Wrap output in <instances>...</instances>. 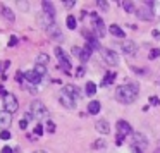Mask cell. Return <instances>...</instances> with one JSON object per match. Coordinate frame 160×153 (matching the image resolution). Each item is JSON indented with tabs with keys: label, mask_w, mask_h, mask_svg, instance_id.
Returning a JSON list of instances; mask_svg holds the SVG:
<instances>
[{
	"label": "cell",
	"mask_w": 160,
	"mask_h": 153,
	"mask_svg": "<svg viewBox=\"0 0 160 153\" xmlns=\"http://www.w3.org/2000/svg\"><path fill=\"white\" fill-rule=\"evenodd\" d=\"M138 93H139L138 84H134V83H131V84H121V86H117L115 98H117L119 103L129 105V103H134V101H136Z\"/></svg>",
	"instance_id": "obj_1"
},
{
	"label": "cell",
	"mask_w": 160,
	"mask_h": 153,
	"mask_svg": "<svg viewBox=\"0 0 160 153\" xmlns=\"http://www.w3.org/2000/svg\"><path fill=\"white\" fill-rule=\"evenodd\" d=\"M146 146H148V139L145 134L141 132H132V139H131V150L134 153H145Z\"/></svg>",
	"instance_id": "obj_2"
},
{
	"label": "cell",
	"mask_w": 160,
	"mask_h": 153,
	"mask_svg": "<svg viewBox=\"0 0 160 153\" xmlns=\"http://www.w3.org/2000/svg\"><path fill=\"white\" fill-rule=\"evenodd\" d=\"M31 114H33V119H48L50 117V112L45 105L42 103L40 100H35L31 101Z\"/></svg>",
	"instance_id": "obj_3"
},
{
	"label": "cell",
	"mask_w": 160,
	"mask_h": 153,
	"mask_svg": "<svg viewBox=\"0 0 160 153\" xmlns=\"http://www.w3.org/2000/svg\"><path fill=\"white\" fill-rule=\"evenodd\" d=\"M136 16L141 21H152V19H155V12L152 9V2H145L139 9H136Z\"/></svg>",
	"instance_id": "obj_4"
},
{
	"label": "cell",
	"mask_w": 160,
	"mask_h": 153,
	"mask_svg": "<svg viewBox=\"0 0 160 153\" xmlns=\"http://www.w3.org/2000/svg\"><path fill=\"white\" fill-rule=\"evenodd\" d=\"M100 55L102 59H103V62L107 64V66L114 67L119 64V55L114 52V50H108V48H100Z\"/></svg>",
	"instance_id": "obj_5"
},
{
	"label": "cell",
	"mask_w": 160,
	"mask_h": 153,
	"mask_svg": "<svg viewBox=\"0 0 160 153\" xmlns=\"http://www.w3.org/2000/svg\"><path fill=\"white\" fill-rule=\"evenodd\" d=\"M55 55H57V59H59V62H60V67L69 74L71 69H72V66H71V60H69V57H67V53L64 52L60 47H55Z\"/></svg>",
	"instance_id": "obj_6"
},
{
	"label": "cell",
	"mask_w": 160,
	"mask_h": 153,
	"mask_svg": "<svg viewBox=\"0 0 160 153\" xmlns=\"http://www.w3.org/2000/svg\"><path fill=\"white\" fill-rule=\"evenodd\" d=\"M4 107H5V112L9 114H16L19 108V101L14 95H5V100H4Z\"/></svg>",
	"instance_id": "obj_7"
},
{
	"label": "cell",
	"mask_w": 160,
	"mask_h": 153,
	"mask_svg": "<svg viewBox=\"0 0 160 153\" xmlns=\"http://www.w3.org/2000/svg\"><path fill=\"white\" fill-rule=\"evenodd\" d=\"M59 101H60V105H62V107L71 108V110H72V108L76 107V100H74V98L71 96V95L67 93V91H64V90L59 93Z\"/></svg>",
	"instance_id": "obj_8"
},
{
	"label": "cell",
	"mask_w": 160,
	"mask_h": 153,
	"mask_svg": "<svg viewBox=\"0 0 160 153\" xmlns=\"http://www.w3.org/2000/svg\"><path fill=\"white\" fill-rule=\"evenodd\" d=\"M91 21H93V28H95V33H97V36H105V33H107V28H105V24H103V19L98 17L97 14H91Z\"/></svg>",
	"instance_id": "obj_9"
},
{
	"label": "cell",
	"mask_w": 160,
	"mask_h": 153,
	"mask_svg": "<svg viewBox=\"0 0 160 153\" xmlns=\"http://www.w3.org/2000/svg\"><path fill=\"white\" fill-rule=\"evenodd\" d=\"M132 132V127L129 122L126 121H117V134L122 136V138H126V136H129Z\"/></svg>",
	"instance_id": "obj_10"
},
{
	"label": "cell",
	"mask_w": 160,
	"mask_h": 153,
	"mask_svg": "<svg viewBox=\"0 0 160 153\" xmlns=\"http://www.w3.org/2000/svg\"><path fill=\"white\" fill-rule=\"evenodd\" d=\"M121 48H122V52L128 53V55H134V53L138 52V45H136L132 40H128V42H124V43L121 45Z\"/></svg>",
	"instance_id": "obj_11"
},
{
	"label": "cell",
	"mask_w": 160,
	"mask_h": 153,
	"mask_svg": "<svg viewBox=\"0 0 160 153\" xmlns=\"http://www.w3.org/2000/svg\"><path fill=\"white\" fill-rule=\"evenodd\" d=\"M12 122V115L9 114V112H0V129H4V131H7V127L11 126Z\"/></svg>",
	"instance_id": "obj_12"
},
{
	"label": "cell",
	"mask_w": 160,
	"mask_h": 153,
	"mask_svg": "<svg viewBox=\"0 0 160 153\" xmlns=\"http://www.w3.org/2000/svg\"><path fill=\"white\" fill-rule=\"evenodd\" d=\"M95 127H97V131L100 132V134H108V132H110V124H108L107 119H100V121H97Z\"/></svg>",
	"instance_id": "obj_13"
},
{
	"label": "cell",
	"mask_w": 160,
	"mask_h": 153,
	"mask_svg": "<svg viewBox=\"0 0 160 153\" xmlns=\"http://www.w3.org/2000/svg\"><path fill=\"white\" fill-rule=\"evenodd\" d=\"M47 33H48V36L50 38H55V40H62V33H60V29H59V26L53 22L50 28H47Z\"/></svg>",
	"instance_id": "obj_14"
},
{
	"label": "cell",
	"mask_w": 160,
	"mask_h": 153,
	"mask_svg": "<svg viewBox=\"0 0 160 153\" xmlns=\"http://www.w3.org/2000/svg\"><path fill=\"white\" fill-rule=\"evenodd\" d=\"M38 21H40V24L43 26V28H50V26L53 24V17H50L48 14H45V12H43V14H40V17H38Z\"/></svg>",
	"instance_id": "obj_15"
},
{
	"label": "cell",
	"mask_w": 160,
	"mask_h": 153,
	"mask_svg": "<svg viewBox=\"0 0 160 153\" xmlns=\"http://www.w3.org/2000/svg\"><path fill=\"white\" fill-rule=\"evenodd\" d=\"M42 9H43V12L45 14H48L50 17H55V7H53V4L52 2H42Z\"/></svg>",
	"instance_id": "obj_16"
},
{
	"label": "cell",
	"mask_w": 160,
	"mask_h": 153,
	"mask_svg": "<svg viewBox=\"0 0 160 153\" xmlns=\"http://www.w3.org/2000/svg\"><path fill=\"white\" fill-rule=\"evenodd\" d=\"M64 91H67V93H69L71 96L74 98V100H79V98H81V91L78 90V86H72V84H67V86L64 88Z\"/></svg>",
	"instance_id": "obj_17"
},
{
	"label": "cell",
	"mask_w": 160,
	"mask_h": 153,
	"mask_svg": "<svg viewBox=\"0 0 160 153\" xmlns=\"http://www.w3.org/2000/svg\"><path fill=\"white\" fill-rule=\"evenodd\" d=\"M24 77L29 81V83H33V84H38L40 81H42V76H38V74L35 72V69H33V71H28V72H24Z\"/></svg>",
	"instance_id": "obj_18"
},
{
	"label": "cell",
	"mask_w": 160,
	"mask_h": 153,
	"mask_svg": "<svg viewBox=\"0 0 160 153\" xmlns=\"http://www.w3.org/2000/svg\"><path fill=\"white\" fill-rule=\"evenodd\" d=\"M100 108H102V105H100V101H98V100H91L90 103H88V112H90L91 115L98 114V112H100Z\"/></svg>",
	"instance_id": "obj_19"
},
{
	"label": "cell",
	"mask_w": 160,
	"mask_h": 153,
	"mask_svg": "<svg viewBox=\"0 0 160 153\" xmlns=\"http://www.w3.org/2000/svg\"><path fill=\"white\" fill-rule=\"evenodd\" d=\"M108 31H110V35L117 36V38H124V35H126V33L122 31V28H121V26H117V24H112L110 28H108Z\"/></svg>",
	"instance_id": "obj_20"
},
{
	"label": "cell",
	"mask_w": 160,
	"mask_h": 153,
	"mask_svg": "<svg viewBox=\"0 0 160 153\" xmlns=\"http://www.w3.org/2000/svg\"><path fill=\"white\" fill-rule=\"evenodd\" d=\"M91 52H93V50L90 48V47H84L83 50H81V53H79V60L81 62H88V60H90V55H91Z\"/></svg>",
	"instance_id": "obj_21"
},
{
	"label": "cell",
	"mask_w": 160,
	"mask_h": 153,
	"mask_svg": "<svg viewBox=\"0 0 160 153\" xmlns=\"http://www.w3.org/2000/svg\"><path fill=\"white\" fill-rule=\"evenodd\" d=\"M0 12H2V16H4V17L7 19L9 22H14L16 16H14V12H12L9 7H2V9H0Z\"/></svg>",
	"instance_id": "obj_22"
},
{
	"label": "cell",
	"mask_w": 160,
	"mask_h": 153,
	"mask_svg": "<svg viewBox=\"0 0 160 153\" xmlns=\"http://www.w3.org/2000/svg\"><path fill=\"white\" fill-rule=\"evenodd\" d=\"M114 79H115V72H108L107 76L102 79V86H108V84H112Z\"/></svg>",
	"instance_id": "obj_23"
},
{
	"label": "cell",
	"mask_w": 160,
	"mask_h": 153,
	"mask_svg": "<svg viewBox=\"0 0 160 153\" xmlns=\"http://www.w3.org/2000/svg\"><path fill=\"white\" fill-rule=\"evenodd\" d=\"M95 93H97V84L90 81V83L86 84V95H88V96H93Z\"/></svg>",
	"instance_id": "obj_24"
},
{
	"label": "cell",
	"mask_w": 160,
	"mask_h": 153,
	"mask_svg": "<svg viewBox=\"0 0 160 153\" xmlns=\"http://www.w3.org/2000/svg\"><path fill=\"white\" fill-rule=\"evenodd\" d=\"M121 5L124 7L126 12H129V14H131V12H136V9H134V5H132V2H121Z\"/></svg>",
	"instance_id": "obj_25"
},
{
	"label": "cell",
	"mask_w": 160,
	"mask_h": 153,
	"mask_svg": "<svg viewBox=\"0 0 160 153\" xmlns=\"http://www.w3.org/2000/svg\"><path fill=\"white\" fill-rule=\"evenodd\" d=\"M66 24H67V28L69 29H76V17H74V16H69V17H67V21H66Z\"/></svg>",
	"instance_id": "obj_26"
},
{
	"label": "cell",
	"mask_w": 160,
	"mask_h": 153,
	"mask_svg": "<svg viewBox=\"0 0 160 153\" xmlns=\"http://www.w3.org/2000/svg\"><path fill=\"white\" fill-rule=\"evenodd\" d=\"M35 72L36 74H38V76H45V74H47V69H45V66H40V64H36V66H35Z\"/></svg>",
	"instance_id": "obj_27"
},
{
	"label": "cell",
	"mask_w": 160,
	"mask_h": 153,
	"mask_svg": "<svg viewBox=\"0 0 160 153\" xmlns=\"http://www.w3.org/2000/svg\"><path fill=\"white\" fill-rule=\"evenodd\" d=\"M38 64H40V66H45V64H48V55H45V53H40V55H38Z\"/></svg>",
	"instance_id": "obj_28"
},
{
	"label": "cell",
	"mask_w": 160,
	"mask_h": 153,
	"mask_svg": "<svg viewBox=\"0 0 160 153\" xmlns=\"http://www.w3.org/2000/svg\"><path fill=\"white\" fill-rule=\"evenodd\" d=\"M97 5L102 9V11H108V2H105V0H98Z\"/></svg>",
	"instance_id": "obj_29"
},
{
	"label": "cell",
	"mask_w": 160,
	"mask_h": 153,
	"mask_svg": "<svg viewBox=\"0 0 160 153\" xmlns=\"http://www.w3.org/2000/svg\"><path fill=\"white\" fill-rule=\"evenodd\" d=\"M18 7L21 9V11H28V9H29V4H28V2H24V0H19V2H18Z\"/></svg>",
	"instance_id": "obj_30"
},
{
	"label": "cell",
	"mask_w": 160,
	"mask_h": 153,
	"mask_svg": "<svg viewBox=\"0 0 160 153\" xmlns=\"http://www.w3.org/2000/svg\"><path fill=\"white\" fill-rule=\"evenodd\" d=\"M157 57H160V50L158 48H153L152 52H150V59L153 60V59H157Z\"/></svg>",
	"instance_id": "obj_31"
},
{
	"label": "cell",
	"mask_w": 160,
	"mask_h": 153,
	"mask_svg": "<svg viewBox=\"0 0 160 153\" xmlns=\"http://www.w3.org/2000/svg\"><path fill=\"white\" fill-rule=\"evenodd\" d=\"M47 131H48V132H55V124H53L52 121L47 122Z\"/></svg>",
	"instance_id": "obj_32"
},
{
	"label": "cell",
	"mask_w": 160,
	"mask_h": 153,
	"mask_svg": "<svg viewBox=\"0 0 160 153\" xmlns=\"http://www.w3.org/2000/svg\"><path fill=\"white\" fill-rule=\"evenodd\" d=\"M0 139H11V132L9 131H0Z\"/></svg>",
	"instance_id": "obj_33"
},
{
	"label": "cell",
	"mask_w": 160,
	"mask_h": 153,
	"mask_svg": "<svg viewBox=\"0 0 160 153\" xmlns=\"http://www.w3.org/2000/svg\"><path fill=\"white\" fill-rule=\"evenodd\" d=\"M93 146H95V148H103V146H105V141H103V139H97V141L93 143Z\"/></svg>",
	"instance_id": "obj_34"
},
{
	"label": "cell",
	"mask_w": 160,
	"mask_h": 153,
	"mask_svg": "<svg viewBox=\"0 0 160 153\" xmlns=\"http://www.w3.org/2000/svg\"><path fill=\"white\" fill-rule=\"evenodd\" d=\"M62 4L66 5L67 9H71V7H74V4H76V0H64Z\"/></svg>",
	"instance_id": "obj_35"
},
{
	"label": "cell",
	"mask_w": 160,
	"mask_h": 153,
	"mask_svg": "<svg viewBox=\"0 0 160 153\" xmlns=\"http://www.w3.org/2000/svg\"><path fill=\"white\" fill-rule=\"evenodd\" d=\"M35 134H36V136H42V134H43V126H42V124H38V126L35 127Z\"/></svg>",
	"instance_id": "obj_36"
},
{
	"label": "cell",
	"mask_w": 160,
	"mask_h": 153,
	"mask_svg": "<svg viewBox=\"0 0 160 153\" xmlns=\"http://www.w3.org/2000/svg\"><path fill=\"white\" fill-rule=\"evenodd\" d=\"M18 45V38H16V36H11V38H9V47H16Z\"/></svg>",
	"instance_id": "obj_37"
},
{
	"label": "cell",
	"mask_w": 160,
	"mask_h": 153,
	"mask_svg": "<svg viewBox=\"0 0 160 153\" xmlns=\"http://www.w3.org/2000/svg\"><path fill=\"white\" fill-rule=\"evenodd\" d=\"M84 72H86V71H84V67H78L76 76H78V77H83V76H84Z\"/></svg>",
	"instance_id": "obj_38"
},
{
	"label": "cell",
	"mask_w": 160,
	"mask_h": 153,
	"mask_svg": "<svg viewBox=\"0 0 160 153\" xmlns=\"http://www.w3.org/2000/svg\"><path fill=\"white\" fill-rule=\"evenodd\" d=\"M122 143H124V138H122V136H115V145H117V146H121L122 145Z\"/></svg>",
	"instance_id": "obj_39"
},
{
	"label": "cell",
	"mask_w": 160,
	"mask_h": 153,
	"mask_svg": "<svg viewBox=\"0 0 160 153\" xmlns=\"http://www.w3.org/2000/svg\"><path fill=\"white\" fill-rule=\"evenodd\" d=\"M158 103H160V100H158L157 96H152V98H150V105H158Z\"/></svg>",
	"instance_id": "obj_40"
},
{
	"label": "cell",
	"mask_w": 160,
	"mask_h": 153,
	"mask_svg": "<svg viewBox=\"0 0 160 153\" xmlns=\"http://www.w3.org/2000/svg\"><path fill=\"white\" fill-rule=\"evenodd\" d=\"M7 67H9V62H7V60H5V62H2V64H0V72H4Z\"/></svg>",
	"instance_id": "obj_41"
},
{
	"label": "cell",
	"mask_w": 160,
	"mask_h": 153,
	"mask_svg": "<svg viewBox=\"0 0 160 153\" xmlns=\"http://www.w3.org/2000/svg\"><path fill=\"white\" fill-rule=\"evenodd\" d=\"M19 127H21V129H26V127H28V121H24V119H22V121L19 122Z\"/></svg>",
	"instance_id": "obj_42"
},
{
	"label": "cell",
	"mask_w": 160,
	"mask_h": 153,
	"mask_svg": "<svg viewBox=\"0 0 160 153\" xmlns=\"http://www.w3.org/2000/svg\"><path fill=\"white\" fill-rule=\"evenodd\" d=\"M31 119H33V114H31V112H26V114H24V121H31Z\"/></svg>",
	"instance_id": "obj_43"
},
{
	"label": "cell",
	"mask_w": 160,
	"mask_h": 153,
	"mask_svg": "<svg viewBox=\"0 0 160 153\" xmlns=\"http://www.w3.org/2000/svg\"><path fill=\"white\" fill-rule=\"evenodd\" d=\"M2 153H14V150H12L11 146H5V148L2 150Z\"/></svg>",
	"instance_id": "obj_44"
},
{
	"label": "cell",
	"mask_w": 160,
	"mask_h": 153,
	"mask_svg": "<svg viewBox=\"0 0 160 153\" xmlns=\"http://www.w3.org/2000/svg\"><path fill=\"white\" fill-rule=\"evenodd\" d=\"M72 53H74V55H78V57H79V53H81V48H78V47H74V48H72Z\"/></svg>",
	"instance_id": "obj_45"
},
{
	"label": "cell",
	"mask_w": 160,
	"mask_h": 153,
	"mask_svg": "<svg viewBox=\"0 0 160 153\" xmlns=\"http://www.w3.org/2000/svg\"><path fill=\"white\" fill-rule=\"evenodd\" d=\"M152 35H153V38H158V40H160V33H158V29H153Z\"/></svg>",
	"instance_id": "obj_46"
},
{
	"label": "cell",
	"mask_w": 160,
	"mask_h": 153,
	"mask_svg": "<svg viewBox=\"0 0 160 153\" xmlns=\"http://www.w3.org/2000/svg\"><path fill=\"white\" fill-rule=\"evenodd\" d=\"M35 153H47L45 150H38V151H35Z\"/></svg>",
	"instance_id": "obj_47"
},
{
	"label": "cell",
	"mask_w": 160,
	"mask_h": 153,
	"mask_svg": "<svg viewBox=\"0 0 160 153\" xmlns=\"http://www.w3.org/2000/svg\"><path fill=\"white\" fill-rule=\"evenodd\" d=\"M153 153H160V148H157V150H155V151H153Z\"/></svg>",
	"instance_id": "obj_48"
},
{
	"label": "cell",
	"mask_w": 160,
	"mask_h": 153,
	"mask_svg": "<svg viewBox=\"0 0 160 153\" xmlns=\"http://www.w3.org/2000/svg\"><path fill=\"white\" fill-rule=\"evenodd\" d=\"M158 148H160V145H158Z\"/></svg>",
	"instance_id": "obj_49"
}]
</instances>
